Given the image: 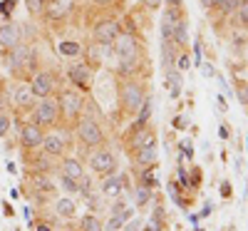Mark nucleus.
<instances>
[{
	"mask_svg": "<svg viewBox=\"0 0 248 231\" xmlns=\"http://www.w3.org/2000/svg\"><path fill=\"white\" fill-rule=\"evenodd\" d=\"M112 52L119 57V77H134L141 60L139 40L132 33H119L117 40L112 43Z\"/></svg>",
	"mask_w": 248,
	"mask_h": 231,
	"instance_id": "nucleus-1",
	"label": "nucleus"
},
{
	"mask_svg": "<svg viewBox=\"0 0 248 231\" xmlns=\"http://www.w3.org/2000/svg\"><path fill=\"white\" fill-rule=\"evenodd\" d=\"M117 97H119L122 112L132 115V112H137L141 107L144 97H147V87H144L139 80H134V77H122L119 85H117Z\"/></svg>",
	"mask_w": 248,
	"mask_h": 231,
	"instance_id": "nucleus-2",
	"label": "nucleus"
},
{
	"mask_svg": "<svg viewBox=\"0 0 248 231\" xmlns=\"http://www.w3.org/2000/svg\"><path fill=\"white\" fill-rule=\"evenodd\" d=\"M119 33H122V25H119V20L112 17V15L99 17L97 23L92 25V40L97 45H102V48H112V43L117 40Z\"/></svg>",
	"mask_w": 248,
	"mask_h": 231,
	"instance_id": "nucleus-3",
	"label": "nucleus"
},
{
	"mask_svg": "<svg viewBox=\"0 0 248 231\" xmlns=\"http://www.w3.org/2000/svg\"><path fill=\"white\" fill-rule=\"evenodd\" d=\"M75 134L85 147H99L105 142V132H102L99 122L92 119V117H79L75 122Z\"/></svg>",
	"mask_w": 248,
	"mask_h": 231,
	"instance_id": "nucleus-4",
	"label": "nucleus"
},
{
	"mask_svg": "<svg viewBox=\"0 0 248 231\" xmlns=\"http://www.w3.org/2000/svg\"><path fill=\"white\" fill-rule=\"evenodd\" d=\"M57 107H60V119L77 122L82 110H85V97H82L79 92H75V90H65V92H60Z\"/></svg>",
	"mask_w": 248,
	"mask_h": 231,
	"instance_id": "nucleus-5",
	"label": "nucleus"
},
{
	"mask_svg": "<svg viewBox=\"0 0 248 231\" xmlns=\"http://www.w3.org/2000/svg\"><path fill=\"white\" fill-rule=\"evenodd\" d=\"M32 122L40 124V127H55V124L60 122V107H57V99H43V102H37L35 107H32Z\"/></svg>",
	"mask_w": 248,
	"mask_h": 231,
	"instance_id": "nucleus-6",
	"label": "nucleus"
},
{
	"mask_svg": "<svg viewBox=\"0 0 248 231\" xmlns=\"http://www.w3.org/2000/svg\"><path fill=\"white\" fill-rule=\"evenodd\" d=\"M141 147H156V134H154V130L149 127H134L127 132V152H137V149H141Z\"/></svg>",
	"mask_w": 248,
	"mask_h": 231,
	"instance_id": "nucleus-7",
	"label": "nucleus"
},
{
	"mask_svg": "<svg viewBox=\"0 0 248 231\" xmlns=\"http://www.w3.org/2000/svg\"><path fill=\"white\" fill-rule=\"evenodd\" d=\"M67 77H70V82H72L77 90H90L92 87L94 70L87 65V62H75V65L67 67Z\"/></svg>",
	"mask_w": 248,
	"mask_h": 231,
	"instance_id": "nucleus-8",
	"label": "nucleus"
},
{
	"mask_svg": "<svg viewBox=\"0 0 248 231\" xmlns=\"http://www.w3.org/2000/svg\"><path fill=\"white\" fill-rule=\"evenodd\" d=\"M32 57H35V50L30 45L17 43L15 48H10V52H8V67H10V72H20L25 65H30Z\"/></svg>",
	"mask_w": 248,
	"mask_h": 231,
	"instance_id": "nucleus-9",
	"label": "nucleus"
},
{
	"mask_svg": "<svg viewBox=\"0 0 248 231\" xmlns=\"http://www.w3.org/2000/svg\"><path fill=\"white\" fill-rule=\"evenodd\" d=\"M90 166L97 174H114L117 169V157L109 149H97L90 154Z\"/></svg>",
	"mask_w": 248,
	"mask_h": 231,
	"instance_id": "nucleus-10",
	"label": "nucleus"
},
{
	"mask_svg": "<svg viewBox=\"0 0 248 231\" xmlns=\"http://www.w3.org/2000/svg\"><path fill=\"white\" fill-rule=\"evenodd\" d=\"M43 137H45V130L35 122H25L23 127H20V144H23L25 149H37V147L43 144Z\"/></svg>",
	"mask_w": 248,
	"mask_h": 231,
	"instance_id": "nucleus-11",
	"label": "nucleus"
},
{
	"mask_svg": "<svg viewBox=\"0 0 248 231\" xmlns=\"http://www.w3.org/2000/svg\"><path fill=\"white\" fill-rule=\"evenodd\" d=\"M30 90H32V95L35 97H50L52 92H55V75L52 72H37L32 80H30Z\"/></svg>",
	"mask_w": 248,
	"mask_h": 231,
	"instance_id": "nucleus-12",
	"label": "nucleus"
},
{
	"mask_svg": "<svg viewBox=\"0 0 248 231\" xmlns=\"http://www.w3.org/2000/svg\"><path fill=\"white\" fill-rule=\"evenodd\" d=\"M72 10V0H45L43 3V13L45 20H65Z\"/></svg>",
	"mask_w": 248,
	"mask_h": 231,
	"instance_id": "nucleus-13",
	"label": "nucleus"
},
{
	"mask_svg": "<svg viewBox=\"0 0 248 231\" xmlns=\"http://www.w3.org/2000/svg\"><path fill=\"white\" fill-rule=\"evenodd\" d=\"M124 186H127V177L124 174H109V179L102 182V194L109 197V199H117Z\"/></svg>",
	"mask_w": 248,
	"mask_h": 231,
	"instance_id": "nucleus-14",
	"label": "nucleus"
},
{
	"mask_svg": "<svg viewBox=\"0 0 248 231\" xmlns=\"http://www.w3.org/2000/svg\"><path fill=\"white\" fill-rule=\"evenodd\" d=\"M13 99H15V107H17L20 112H28V110L35 107V95H32L30 85H20V87L15 90Z\"/></svg>",
	"mask_w": 248,
	"mask_h": 231,
	"instance_id": "nucleus-15",
	"label": "nucleus"
},
{
	"mask_svg": "<svg viewBox=\"0 0 248 231\" xmlns=\"http://www.w3.org/2000/svg\"><path fill=\"white\" fill-rule=\"evenodd\" d=\"M17 43H20V30H17V25H13V23L0 25V48L10 50V48H15Z\"/></svg>",
	"mask_w": 248,
	"mask_h": 231,
	"instance_id": "nucleus-16",
	"label": "nucleus"
},
{
	"mask_svg": "<svg viewBox=\"0 0 248 231\" xmlns=\"http://www.w3.org/2000/svg\"><path fill=\"white\" fill-rule=\"evenodd\" d=\"M45 149V154L50 157H60L62 152H65V139H62L60 134H45L43 137V144H40Z\"/></svg>",
	"mask_w": 248,
	"mask_h": 231,
	"instance_id": "nucleus-17",
	"label": "nucleus"
},
{
	"mask_svg": "<svg viewBox=\"0 0 248 231\" xmlns=\"http://www.w3.org/2000/svg\"><path fill=\"white\" fill-rule=\"evenodd\" d=\"M137 166H154L156 164V147H141V149L132 152Z\"/></svg>",
	"mask_w": 248,
	"mask_h": 231,
	"instance_id": "nucleus-18",
	"label": "nucleus"
},
{
	"mask_svg": "<svg viewBox=\"0 0 248 231\" xmlns=\"http://www.w3.org/2000/svg\"><path fill=\"white\" fill-rule=\"evenodd\" d=\"M62 174H67V177H72V179H82L85 177V169H82V164H79V159H75V157H67V159H62Z\"/></svg>",
	"mask_w": 248,
	"mask_h": 231,
	"instance_id": "nucleus-19",
	"label": "nucleus"
},
{
	"mask_svg": "<svg viewBox=\"0 0 248 231\" xmlns=\"http://www.w3.org/2000/svg\"><path fill=\"white\" fill-rule=\"evenodd\" d=\"M238 3H241V0H214L211 10H214V13H218L221 17H229V15H233V13H236Z\"/></svg>",
	"mask_w": 248,
	"mask_h": 231,
	"instance_id": "nucleus-20",
	"label": "nucleus"
},
{
	"mask_svg": "<svg viewBox=\"0 0 248 231\" xmlns=\"http://www.w3.org/2000/svg\"><path fill=\"white\" fill-rule=\"evenodd\" d=\"M75 199H70V197H60L57 199V204H55V212L62 216V219H70V216H75Z\"/></svg>",
	"mask_w": 248,
	"mask_h": 231,
	"instance_id": "nucleus-21",
	"label": "nucleus"
},
{
	"mask_svg": "<svg viewBox=\"0 0 248 231\" xmlns=\"http://www.w3.org/2000/svg\"><path fill=\"white\" fill-rule=\"evenodd\" d=\"M102 50H105V48H102V45H97L94 43V40H92V43L85 48V57H87V65L94 70V67H99V62H102Z\"/></svg>",
	"mask_w": 248,
	"mask_h": 231,
	"instance_id": "nucleus-22",
	"label": "nucleus"
},
{
	"mask_svg": "<svg viewBox=\"0 0 248 231\" xmlns=\"http://www.w3.org/2000/svg\"><path fill=\"white\" fill-rule=\"evenodd\" d=\"M152 107H154V102H152V95H149V97H144L141 107L137 110V112H139V115H137V127H147V124H149V117H152Z\"/></svg>",
	"mask_w": 248,
	"mask_h": 231,
	"instance_id": "nucleus-23",
	"label": "nucleus"
},
{
	"mask_svg": "<svg viewBox=\"0 0 248 231\" xmlns=\"http://www.w3.org/2000/svg\"><path fill=\"white\" fill-rule=\"evenodd\" d=\"M164 85H167V90H169L171 97H179L181 95V75L176 70H169L167 72V82H164Z\"/></svg>",
	"mask_w": 248,
	"mask_h": 231,
	"instance_id": "nucleus-24",
	"label": "nucleus"
},
{
	"mask_svg": "<svg viewBox=\"0 0 248 231\" xmlns=\"http://www.w3.org/2000/svg\"><path fill=\"white\" fill-rule=\"evenodd\" d=\"M233 92H236V99L241 102V107L248 112V82L238 77V80L233 82Z\"/></svg>",
	"mask_w": 248,
	"mask_h": 231,
	"instance_id": "nucleus-25",
	"label": "nucleus"
},
{
	"mask_svg": "<svg viewBox=\"0 0 248 231\" xmlns=\"http://www.w3.org/2000/svg\"><path fill=\"white\" fill-rule=\"evenodd\" d=\"M233 15H236V25L241 30H248V0H241Z\"/></svg>",
	"mask_w": 248,
	"mask_h": 231,
	"instance_id": "nucleus-26",
	"label": "nucleus"
},
{
	"mask_svg": "<svg viewBox=\"0 0 248 231\" xmlns=\"http://www.w3.org/2000/svg\"><path fill=\"white\" fill-rule=\"evenodd\" d=\"M139 184H141V186H149V189H154V186L159 184L152 166H141V172H139Z\"/></svg>",
	"mask_w": 248,
	"mask_h": 231,
	"instance_id": "nucleus-27",
	"label": "nucleus"
},
{
	"mask_svg": "<svg viewBox=\"0 0 248 231\" xmlns=\"http://www.w3.org/2000/svg\"><path fill=\"white\" fill-rule=\"evenodd\" d=\"M32 184H35V189H37V192H43V194H55V184L47 179V177H43V174H40V177H35L32 179Z\"/></svg>",
	"mask_w": 248,
	"mask_h": 231,
	"instance_id": "nucleus-28",
	"label": "nucleus"
},
{
	"mask_svg": "<svg viewBox=\"0 0 248 231\" xmlns=\"http://www.w3.org/2000/svg\"><path fill=\"white\" fill-rule=\"evenodd\" d=\"M134 197H137V206H139V209H144V206H147V204L152 201V189H149V186H141V184H139V186H137V194H134Z\"/></svg>",
	"mask_w": 248,
	"mask_h": 231,
	"instance_id": "nucleus-29",
	"label": "nucleus"
},
{
	"mask_svg": "<svg viewBox=\"0 0 248 231\" xmlns=\"http://www.w3.org/2000/svg\"><path fill=\"white\" fill-rule=\"evenodd\" d=\"M82 231H105V229H102V221L94 216V214H87L85 219H82Z\"/></svg>",
	"mask_w": 248,
	"mask_h": 231,
	"instance_id": "nucleus-30",
	"label": "nucleus"
},
{
	"mask_svg": "<svg viewBox=\"0 0 248 231\" xmlns=\"http://www.w3.org/2000/svg\"><path fill=\"white\" fill-rule=\"evenodd\" d=\"M60 52L72 57V55H79L82 48H79V43H75V40H62V43H60Z\"/></svg>",
	"mask_w": 248,
	"mask_h": 231,
	"instance_id": "nucleus-31",
	"label": "nucleus"
},
{
	"mask_svg": "<svg viewBox=\"0 0 248 231\" xmlns=\"http://www.w3.org/2000/svg\"><path fill=\"white\" fill-rule=\"evenodd\" d=\"M60 184H62V189H65L67 194H75L77 189H79V182L72 179V177H67V174H62V177H60Z\"/></svg>",
	"mask_w": 248,
	"mask_h": 231,
	"instance_id": "nucleus-32",
	"label": "nucleus"
},
{
	"mask_svg": "<svg viewBox=\"0 0 248 231\" xmlns=\"http://www.w3.org/2000/svg\"><path fill=\"white\" fill-rule=\"evenodd\" d=\"M122 226H124V216L112 214V219H109V224H107V229H105V231H119Z\"/></svg>",
	"mask_w": 248,
	"mask_h": 231,
	"instance_id": "nucleus-33",
	"label": "nucleus"
},
{
	"mask_svg": "<svg viewBox=\"0 0 248 231\" xmlns=\"http://www.w3.org/2000/svg\"><path fill=\"white\" fill-rule=\"evenodd\" d=\"M169 192H171V197H174V201L181 206V209H186V201L181 199V192H179V184H174V182H169Z\"/></svg>",
	"mask_w": 248,
	"mask_h": 231,
	"instance_id": "nucleus-34",
	"label": "nucleus"
},
{
	"mask_svg": "<svg viewBox=\"0 0 248 231\" xmlns=\"http://www.w3.org/2000/svg\"><path fill=\"white\" fill-rule=\"evenodd\" d=\"M10 124H13V119H10L8 115L0 112V137H5V134L10 132Z\"/></svg>",
	"mask_w": 248,
	"mask_h": 231,
	"instance_id": "nucleus-35",
	"label": "nucleus"
},
{
	"mask_svg": "<svg viewBox=\"0 0 248 231\" xmlns=\"http://www.w3.org/2000/svg\"><path fill=\"white\" fill-rule=\"evenodd\" d=\"M176 60H179V62H176V67H179V70H186V67L191 65V57H189V52H181Z\"/></svg>",
	"mask_w": 248,
	"mask_h": 231,
	"instance_id": "nucleus-36",
	"label": "nucleus"
},
{
	"mask_svg": "<svg viewBox=\"0 0 248 231\" xmlns=\"http://www.w3.org/2000/svg\"><path fill=\"white\" fill-rule=\"evenodd\" d=\"M201 72H203V77H216V70H214V65H211V62H209V65H206V62H201Z\"/></svg>",
	"mask_w": 248,
	"mask_h": 231,
	"instance_id": "nucleus-37",
	"label": "nucleus"
},
{
	"mask_svg": "<svg viewBox=\"0 0 248 231\" xmlns=\"http://www.w3.org/2000/svg\"><path fill=\"white\" fill-rule=\"evenodd\" d=\"M231 194H233L231 182H223V184H221V197H223V199H231Z\"/></svg>",
	"mask_w": 248,
	"mask_h": 231,
	"instance_id": "nucleus-38",
	"label": "nucleus"
},
{
	"mask_svg": "<svg viewBox=\"0 0 248 231\" xmlns=\"http://www.w3.org/2000/svg\"><path fill=\"white\" fill-rule=\"evenodd\" d=\"M161 3H164V0H141V5L147 10H156V8H161Z\"/></svg>",
	"mask_w": 248,
	"mask_h": 231,
	"instance_id": "nucleus-39",
	"label": "nucleus"
},
{
	"mask_svg": "<svg viewBox=\"0 0 248 231\" xmlns=\"http://www.w3.org/2000/svg\"><path fill=\"white\" fill-rule=\"evenodd\" d=\"M176 174H179V184H181V186H189V174H186L184 166H179V172H176Z\"/></svg>",
	"mask_w": 248,
	"mask_h": 231,
	"instance_id": "nucleus-40",
	"label": "nucleus"
},
{
	"mask_svg": "<svg viewBox=\"0 0 248 231\" xmlns=\"http://www.w3.org/2000/svg\"><path fill=\"white\" fill-rule=\"evenodd\" d=\"M141 229V219H129V224L124 226V231H139Z\"/></svg>",
	"mask_w": 248,
	"mask_h": 231,
	"instance_id": "nucleus-41",
	"label": "nucleus"
},
{
	"mask_svg": "<svg viewBox=\"0 0 248 231\" xmlns=\"http://www.w3.org/2000/svg\"><path fill=\"white\" fill-rule=\"evenodd\" d=\"M13 8H15V0H3V3H0V10H3L5 15L13 13Z\"/></svg>",
	"mask_w": 248,
	"mask_h": 231,
	"instance_id": "nucleus-42",
	"label": "nucleus"
},
{
	"mask_svg": "<svg viewBox=\"0 0 248 231\" xmlns=\"http://www.w3.org/2000/svg\"><path fill=\"white\" fill-rule=\"evenodd\" d=\"M216 107H218L221 112H226V97H223V95H218V97H216Z\"/></svg>",
	"mask_w": 248,
	"mask_h": 231,
	"instance_id": "nucleus-43",
	"label": "nucleus"
},
{
	"mask_svg": "<svg viewBox=\"0 0 248 231\" xmlns=\"http://www.w3.org/2000/svg\"><path fill=\"white\" fill-rule=\"evenodd\" d=\"M201 3V8H206V10H211V5H214V0H199Z\"/></svg>",
	"mask_w": 248,
	"mask_h": 231,
	"instance_id": "nucleus-44",
	"label": "nucleus"
},
{
	"mask_svg": "<svg viewBox=\"0 0 248 231\" xmlns=\"http://www.w3.org/2000/svg\"><path fill=\"white\" fill-rule=\"evenodd\" d=\"M174 127H179V130H184V127H186V122H184V117H176V122H174Z\"/></svg>",
	"mask_w": 248,
	"mask_h": 231,
	"instance_id": "nucleus-45",
	"label": "nucleus"
},
{
	"mask_svg": "<svg viewBox=\"0 0 248 231\" xmlns=\"http://www.w3.org/2000/svg\"><path fill=\"white\" fill-rule=\"evenodd\" d=\"M94 3H97V5H102V8H107V5H112V3H114V0H94Z\"/></svg>",
	"mask_w": 248,
	"mask_h": 231,
	"instance_id": "nucleus-46",
	"label": "nucleus"
},
{
	"mask_svg": "<svg viewBox=\"0 0 248 231\" xmlns=\"http://www.w3.org/2000/svg\"><path fill=\"white\" fill-rule=\"evenodd\" d=\"M218 134H221V139H229V130H226V127H221Z\"/></svg>",
	"mask_w": 248,
	"mask_h": 231,
	"instance_id": "nucleus-47",
	"label": "nucleus"
},
{
	"mask_svg": "<svg viewBox=\"0 0 248 231\" xmlns=\"http://www.w3.org/2000/svg\"><path fill=\"white\" fill-rule=\"evenodd\" d=\"M169 8H181V0H169Z\"/></svg>",
	"mask_w": 248,
	"mask_h": 231,
	"instance_id": "nucleus-48",
	"label": "nucleus"
},
{
	"mask_svg": "<svg viewBox=\"0 0 248 231\" xmlns=\"http://www.w3.org/2000/svg\"><path fill=\"white\" fill-rule=\"evenodd\" d=\"M37 231H50V226H47V224H43V226H37Z\"/></svg>",
	"mask_w": 248,
	"mask_h": 231,
	"instance_id": "nucleus-49",
	"label": "nucleus"
},
{
	"mask_svg": "<svg viewBox=\"0 0 248 231\" xmlns=\"http://www.w3.org/2000/svg\"><path fill=\"white\" fill-rule=\"evenodd\" d=\"M37 3H40V5H43V3H45V0H37Z\"/></svg>",
	"mask_w": 248,
	"mask_h": 231,
	"instance_id": "nucleus-50",
	"label": "nucleus"
},
{
	"mask_svg": "<svg viewBox=\"0 0 248 231\" xmlns=\"http://www.w3.org/2000/svg\"><path fill=\"white\" fill-rule=\"evenodd\" d=\"M246 147H248V142H246Z\"/></svg>",
	"mask_w": 248,
	"mask_h": 231,
	"instance_id": "nucleus-51",
	"label": "nucleus"
}]
</instances>
